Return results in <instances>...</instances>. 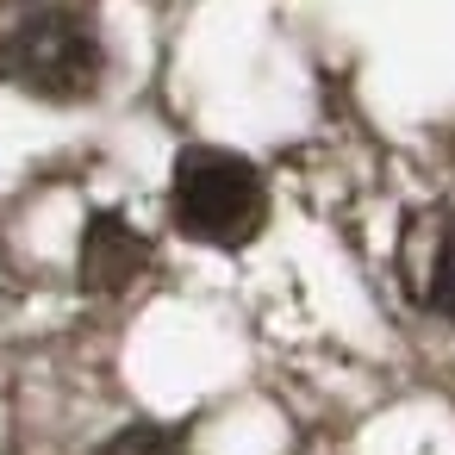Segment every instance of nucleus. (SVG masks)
Masks as SVG:
<instances>
[{
    "label": "nucleus",
    "mask_w": 455,
    "mask_h": 455,
    "mask_svg": "<svg viewBox=\"0 0 455 455\" xmlns=\"http://www.w3.org/2000/svg\"><path fill=\"white\" fill-rule=\"evenodd\" d=\"M268 212L262 175L231 150H181L175 163V225L200 243H250Z\"/></svg>",
    "instance_id": "1"
},
{
    "label": "nucleus",
    "mask_w": 455,
    "mask_h": 455,
    "mask_svg": "<svg viewBox=\"0 0 455 455\" xmlns=\"http://www.w3.org/2000/svg\"><path fill=\"white\" fill-rule=\"evenodd\" d=\"M7 63H13V76H20L32 94H44V100H76V94H88V88L100 82V44H94V32H88L82 20H69V13H32V20L13 32Z\"/></svg>",
    "instance_id": "2"
},
{
    "label": "nucleus",
    "mask_w": 455,
    "mask_h": 455,
    "mask_svg": "<svg viewBox=\"0 0 455 455\" xmlns=\"http://www.w3.org/2000/svg\"><path fill=\"white\" fill-rule=\"evenodd\" d=\"M150 268V243L119 219V212H94L82 231V287L94 293H119Z\"/></svg>",
    "instance_id": "3"
},
{
    "label": "nucleus",
    "mask_w": 455,
    "mask_h": 455,
    "mask_svg": "<svg viewBox=\"0 0 455 455\" xmlns=\"http://www.w3.org/2000/svg\"><path fill=\"white\" fill-rule=\"evenodd\" d=\"M100 455H181V443H175L169 430H156V424H132V430H119Z\"/></svg>",
    "instance_id": "4"
},
{
    "label": "nucleus",
    "mask_w": 455,
    "mask_h": 455,
    "mask_svg": "<svg viewBox=\"0 0 455 455\" xmlns=\"http://www.w3.org/2000/svg\"><path fill=\"white\" fill-rule=\"evenodd\" d=\"M430 306L443 318H455V231L443 237V256H436V281H430Z\"/></svg>",
    "instance_id": "5"
},
{
    "label": "nucleus",
    "mask_w": 455,
    "mask_h": 455,
    "mask_svg": "<svg viewBox=\"0 0 455 455\" xmlns=\"http://www.w3.org/2000/svg\"><path fill=\"white\" fill-rule=\"evenodd\" d=\"M0 63H7V44H0Z\"/></svg>",
    "instance_id": "6"
}]
</instances>
